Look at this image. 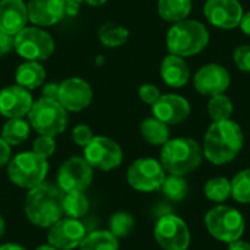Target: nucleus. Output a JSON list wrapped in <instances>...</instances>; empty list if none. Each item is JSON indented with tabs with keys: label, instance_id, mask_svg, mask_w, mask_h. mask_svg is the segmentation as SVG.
Returning a JSON list of instances; mask_svg holds the SVG:
<instances>
[{
	"label": "nucleus",
	"instance_id": "nucleus-1",
	"mask_svg": "<svg viewBox=\"0 0 250 250\" xmlns=\"http://www.w3.org/2000/svg\"><path fill=\"white\" fill-rule=\"evenodd\" d=\"M243 144V130L237 122L231 119L212 122L205 133L202 152L209 163L224 166L231 163L242 152Z\"/></svg>",
	"mask_w": 250,
	"mask_h": 250
},
{
	"label": "nucleus",
	"instance_id": "nucleus-2",
	"mask_svg": "<svg viewBox=\"0 0 250 250\" xmlns=\"http://www.w3.org/2000/svg\"><path fill=\"white\" fill-rule=\"evenodd\" d=\"M63 192L57 185L45 183L29 189L25 199V214L28 220L41 229H50L63 217Z\"/></svg>",
	"mask_w": 250,
	"mask_h": 250
},
{
	"label": "nucleus",
	"instance_id": "nucleus-3",
	"mask_svg": "<svg viewBox=\"0 0 250 250\" xmlns=\"http://www.w3.org/2000/svg\"><path fill=\"white\" fill-rule=\"evenodd\" d=\"M209 44L208 28L196 19H183L173 23L166 37V45L170 54L180 57L196 56Z\"/></svg>",
	"mask_w": 250,
	"mask_h": 250
},
{
	"label": "nucleus",
	"instance_id": "nucleus-4",
	"mask_svg": "<svg viewBox=\"0 0 250 250\" xmlns=\"http://www.w3.org/2000/svg\"><path fill=\"white\" fill-rule=\"evenodd\" d=\"M202 148L190 138L168 139L160 152V163L166 173L174 176H188L202 163Z\"/></svg>",
	"mask_w": 250,
	"mask_h": 250
},
{
	"label": "nucleus",
	"instance_id": "nucleus-5",
	"mask_svg": "<svg viewBox=\"0 0 250 250\" xmlns=\"http://www.w3.org/2000/svg\"><path fill=\"white\" fill-rule=\"evenodd\" d=\"M28 122L31 129L38 135L59 136L67 127V111L57 100L38 98L32 103L28 113Z\"/></svg>",
	"mask_w": 250,
	"mask_h": 250
},
{
	"label": "nucleus",
	"instance_id": "nucleus-6",
	"mask_svg": "<svg viewBox=\"0 0 250 250\" xmlns=\"http://www.w3.org/2000/svg\"><path fill=\"white\" fill-rule=\"evenodd\" d=\"M48 163L34 151L16 154L7 163V176L10 182L22 189H32L45 180Z\"/></svg>",
	"mask_w": 250,
	"mask_h": 250
},
{
	"label": "nucleus",
	"instance_id": "nucleus-7",
	"mask_svg": "<svg viewBox=\"0 0 250 250\" xmlns=\"http://www.w3.org/2000/svg\"><path fill=\"white\" fill-rule=\"evenodd\" d=\"M205 226L214 239L227 245L240 240L246 229L242 212L227 205H218L209 209L205 215Z\"/></svg>",
	"mask_w": 250,
	"mask_h": 250
},
{
	"label": "nucleus",
	"instance_id": "nucleus-8",
	"mask_svg": "<svg viewBox=\"0 0 250 250\" xmlns=\"http://www.w3.org/2000/svg\"><path fill=\"white\" fill-rule=\"evenodd\" d=\"M54 38L48 31L40 26H25L13 37V50L23 60L45 62L54 53Z\"/></svg>",
	"mask_w": 250,
	"mask_h": 250
},
{
	"label": "nucleus",
	"instance_id": "nucleus-9",
	"mask_svg": "<svg viewBox=\"0 0 250 250\" xmlns=\"http://www.w3.org/2000/svg\"><path fill=\"white\" fill-rule=\"evenodd\" d=\"M154 237L163 250H188L190 246V231L188 224L177 215H163L154 229Z\"/></svg>",
	"mask_w": 250,
	"mask_h": 250
},
{
	"label": "nucleus",
	"instance_id": "nucleus-10",
	"mask_svg": "<svg viewBox=\"0 0 250 250\" xmlns=\"http://www.w3.org/2000/svg\"><path fill=\"white\" fill-rule=\"evenodd\" d=\"M83 158L92 168L111 171L123 161V151L120 145L107 136H94L83 148Z\"/></svg>",
	"mask_w": 250,
	"mask_h": 250
},
{
	"label": "nucleus",
	"instance_id": "nucleus-11",
	"mask_svg": "<svg viewBox=\"0 0 250 250\" xmlns=\"http://www.w3.org/2000/svg\"><path fill=\"white\" fill-rule=\"evenodd\" d=\"M127 183L139 192H154L161 189L166 179V170L161 163L154 158H139L133 161L127 170Z\"/></svg>",
	"mask_w": 250,
	"mask_h": 250
},
{
	"label": "nucleus",
	"instance_id": "nucleus-12",
	"mask_svg": "<svg viewBox=\"0 0 250 250\" xmlns=\"http://www.w3.org/2000/svg\"><path fill=\"white\" fill-rule=\"evenodd\" d=\"M92 182V167L83 157L66 160L57 173V186L62 192H85Z\"/></svg>",
	"mask_w": 250,
	"mask_h": 250
},
{
	"label": "nucleus",
	"instance_id": "nucleus-13",
	"mask_svg": "<svg viewBox=\"0 0 250 250\" xmlns=\"http://www.w3.org/2000/svg\"><path fill=\"white\" fill-rule=\"evenodd\" d=\"M94 92L91 85L78 76L67 78L59 83L57 101L67 113H79L89 107Z\"/></svg>",
	"mask_w": 250,
	"mask_h": 250
},
{
	"label": "nucleus",
	"instance_id": "nucleus-14",
	"mask_svg": "<svg viewBox=\"0 0 250 250\" xmlns=\"http://www.w3.org/2000/svg\"><path fill=\"white\" fill-rule=\"evenodd\" d=\"M243 6L239 0H207L204 16L215 28L234 29L240 25Z\"/></svg>",
	"mask_w": 250,
	"mask_h": 250
},
{
	"label": "nucleus",
	"instance_id": "nucleus-15",
	"mask_svg": "<svg viewBox=\"0 0 250 250\" xmlns=\"http://www.w3.org/2000/svg\"><path fill=\"white\" fill-rule=\"evenodd\" d=\"M85 236V226L76 218L66 217L48 229V245L57 250H73L79 248Z\"/></svg>",
	"mask_w": 250,
	"mask_h": 250
},
{
	"label": "nucleus",
	"instance_id": "nucleus-16",
	"mask_svg": "<svg viewBox=\"0 0 250 250\" xmlns=\"http://www.w3.org/2000/svg\"><path fill=\"white\" fill-rule=\"evenodd\" d=\"M231 83L229 70L217 63H208L202 66L193 76L195 89L204 97H212L224 94Z\"/></svg>",
	"mask_w": 250,
	"mask_h": 250
},
{
	"label": "nucleus",
	"instance_id": "nucleus-17",
	"mask_svg": "<svg viewBox=\"0 0 250 250\" xmlns=\"http://www.w3.org/2000/svg\"><path fill=\"white\" fill-rule=\"evenodd\" d=\"M34 97L31 91L13 83L0 89V114L6 119L28 116Z\"/></svg>",
	"mask_w": 250,
	"mask_h": 250
},
{
	"label": "nucleus",
	"instance_id": "nucleus-18",
	"mask_svg": "<svg viewBox=\"0 0 250 250\" xmlns=\"http://www.w3.org/2000/svg\"><path fill=\"white\" fill-rule=\"evenodd\" d=\"M151 107L152 116L168 126L185 122L190 114L189 101L177 94H163L160 100Z\"/></svg>",
	"mask_w": 250,
	"mask_h": 250
},
{
	"label": "nucleus",
	"instance_id": "nucleus-19",
	"mask_svg": "<svg viewBox=\"0 0 250 250\" xmlns=\"http://www.w3.org/2000/svg\"><path fill=\"white\" fill-rule=\"evenodd\" d=\"M28 21L40 28L59 23L66 15L64 0H28Z\"/></svg>",
	"mask_w": 250,
	"mask_h": 250
},
{
	"label": "nucleus",
	"instance_id": "nucleus-20",
	"mask_svg": "<svg viewBox=\"0 0 250 250\" xmlns=\"http://www.w3.org/2000/svg\"><path fill=\"white\" fill-rule=\"evenodd\" d=\"M28 9L23 0H0V31L15 37L28 23Z\"/></svg>",
	"mask_w": 250,
	"mask_h": 250
},
{
	"label": "nucleus",
	"instance_id": "nucleus-21",
	"mask_svg": "<svg viewBox=\"0 0 250 250\" xmlns=\"http://www.w3.org/2000/svg\"><path fill=\"white\" fill-rule=\"evenodd\" d=\"M161 79L170 88H182L190 79V69L186 60L176 54H167L160 67Z\"/></svg>",
	"mask_w": 250,
	"mask_h": 250
},
{
	"label": "nucleus",
	"instance_id": "nucleus-22",
	"mask_svg": "<svg viewBox=\"0 0 250 250\" xmlns=\"http://www.w3.org/2000/svg\"><path fill=\"white\" fill-rule=\"evenodd\" d=\"M45 76L47 73L42 63L23 60L15 72V83L28 91H32L42 86V83L45 82Z\"/></svg>",
	"mask_w": 250,
	"mask_h": 250
},
{
	"label": "nucleus",
	"instance_id": "nucleus-23",
	"mask_svg": "<svg viewBox=\"0 0 250 250\" xmlns=\"http://www.w3.org/2000/svg\"><path fill=\"white\" fill-rule=\"evenodd\" d=\"M158 15L166 22H180L192 12V0H158Z\"/></svg>",
	"mask_w": 250,
	"mask_h": 250
},
{
	"label": "nucleus",
	"instance_id": "nucleus-24",
	"mask_svg": "<svg viewBox=\"0 0 250 250\" xmlns=\"http://www.w3.org/2000/svg\"><path fill=\"white\" fill-rule=\"evenodd\" d=\"M141 135L145 142L155 145V146H163L168 139H170V129L168 125L163 123L161 120L152 117L145 119L141 123Z\"/></svg>",
	"mask_w": 250,
	"mask_h": 250
},
{
	"label": "nucleus",
	"instance_id": "nucleus-25",
	"mask_svg": "<svg viewBox=\"0 0 250 250\" xmlns=\"http://www.w3.org/2000/svg\"><path fill=\"white\" fill-rule=\"evenodd\" d=\"M31 132V125L23 117H15V119H6V123L1 127V138L10 145L16 146L23 144Z\"/></svg>",
	"mask_w": 250,
	"mask_h": 250
},
{
	"label": "nucleus",
	"instance_id": "nucleus-26",
	"mask_svg": "<svg viewBox=\"0 0 250 250\" xmlns=\"http://www.w3.org/2000/svg\"><path fill=\"white\" fill-rule=\"evenodd\" d=\"M129 29L116 22H105L98 29L100 42L107 48H117L125 45L129 40Z\"/></svg>",
	"mask_w": 250,
	"mask_h": 250
},
{
	"label": "nucleus",
	"instance_id": "nucleus-27",
	"mask_svg": "<svg viewBox=\"0 0 250 250\" xmlns=\"http://www.w3.org/2000/svg\"><path fill=\"white\" fill-rule=\"evenodd\" d=\"M79 250H119V239L110 230H97L85 236Z\"/></svg>",
	"mask_w": 250,
	"mask_h": 250
},
{
	"label": "nucleus",
	"instance_id": "nucleus-28",
	"mask_svg": "<svg viewBox=\"0 0 250 250\" xmlns=\"http://www.w3.org/2000/svg\"><path fill=\"white\" fill-rule=\"evenodd\" d=\"M63 214L70 218H82L89 209V201L83 192H63Z\"/></svg>",
	"mask_w": 250,
	"mask_h": 250
},
{
	"label": "nucleus",
	"instance_id": "nucleus-29",
	"mask_svg": "<svg viewBox=\"0 0 250 250\" xmlns=\"http://www.w3.org/2000/svg\"><path fill=\"white\" fill-rule=\"evenodd\" d=\"M234 107L233 101L224 95V94H217L209 97L208 101V116L211 117L212 122H223V120H230L233 116Z\"/></svg>",
	"mask_w": 250,
	"mask_h": 250
},
{
	"label": "nucleus",
	"instance_id": "nucleus-30",
	"mask_svg": "<svg viewBox=\"0 0 250 250\" xmlns=\"http://www.w3.org/2000/svg\"><path fill=\"white\" fill-rule=\"evenodd\" d=\"M204 192L209 201L223 204L231 196V182L226 177H212L207 182Z\"/></svg>",
	"mask_w": 250,
	"mask_h": 250
},
{
	"label": "nucleus",
	"instance_id": "nucleus-31",
	"mask_svg": "<svg viewBox=\"0 0 250 250\" xmlns=\"http://www.w3.org/2000/svg\"><path fill=\"white\" fill-rule=\"evenodd\" d=\"M161 190L166 195V198H168L170 201H183L188 193H189V186L188 182L185 180L183 176H166L164 183L161 185Z\"/></svg>",
	"mask_w": 250,
	"mask_h": 250
},
{
	"label": "nucleus",
	"instance_id": "nucleus-32",
	"mask_svg": "<svg viewBox=\"0 0 250 250\" xmlns=\"http://www.w3.org/2000/svg\"><path fill=\"white\" fill-rule=\"evenodd\" d=\"M231 182V196L240 204H250V168L237 173Z\"/></svg>",
	"mask_w": 250,
	"mask_h": 250
},
{
	"label": "nucleus",
	"instance_id": "nucleus-33",
	"mask_svg": "<svg viewBox=\"0 0 250 250\" xmlns=\"http://www.w3.org/2000/svg\"><path fill=\"white\" fill-rule=\"evenodd\" d=\"M108 227H110V231L117 239L127 237L135 227V220L129 212L120 211V212H116L111 215V218L108 221Z\"/></svg>",
	"mask_w": 250,
	"mask_h": 250
},
{
	"label": "nucleus",
	"instance_id": "nucleus-34",
	"mask_svg": "<svg viewBox=\"0 0 250 250\" xmlns=\"http://www.w3.org/2000/svg\"><path fill=\"white\" fill-rule=\"evenodd\" d=\"M32 151L37 155H40V157H42L45 160L50 158L54 154V151H56V141H54V138L53 136H47V135H40L34 141V144H32Z\"/></svg>",
	"mask_w": 250,
	"mask_h": 250
},
{
	"label": "nucleus",
	"instance_id": "nucleus-35",
	"mask_svg": "<svg viewBox=\"0 0 250 250\" xmlns=\"http://www.w3.org/2000/svg\"><path fill=\"white\" fill-rule=\"evenodd\" d=\"M233 60L237 66L245 73H250V45L243 44L234 48L233 51Z\"/></svg>",
	"mask_w": 250,
	"mask_h": 250
},
{
	"label": "nucleus",
	"instance_id": "nucleus-36",
	"mask_svg": "<svg viewBox=\"0 0 250 250\" xmlns=\"http://www.w3.org/2000/svg\"><path fill=\"white\" fill-rule=\"evenodd\" d=\"M138 95H139L142 103H145L148 105H154L160 100V97L163 94H161V91H160V88L157 85H154V83H144V85H141V88L138 91Z\"/></svg>",
	"mask_w": 250,
	"mask_h": 250
},
{
	"label": "nucleus",
	"instance_id": "nucleus-37",
	"mask_svg": "<svg viewBox=\"0 0 250 250\" xmlns=\"http://www.w3.org/2000/svg\"><path fill=\"white\" fill-rule=\"evenodd\" d=\"M92 138H94V133H92V129L88 125L81 123V125H76L72 129V139H73V142L76 145L82 146V148H85L91 142Z\"/></svg>",
	"mask_w": 250,
	"mask_h": 250
},
{
	"label": "nucleus",
	"instance_id": "nucleus-38",
	"mask_svg": "<svg viewBox=\"0 0 250 250\" xmlns=\"http://www.w3.org/2000/svg\"><path fill=\"white\" fill-rule=\"evenodd\" d=\"M41 97L48 100H57L59 98V83L57 82H44L41 89Z\"/></svg>",
	"mask_w": 250,
	"mask_h": 250
},
{
	"label": "nucleus",
	"instance_id": "nucleus-39",
	"mask_svg": "<svg viewBox=\"0 0 250 250\" xmlns=\"http://www.w3.org/2000/svg\"><path fill=\"white\" fill-rule=\"evenodd\" d=\"M13 50V37L0 31V57Z\"/></svg>",
	"mask_w": 250,
	"mask_h": 250
},
{
	"label": "nucleus",
	"instance_id": "nucleus-40",
	"mask_svg": "<svg viewBox=\"0 0 250 250\" xmlns=\"http://www.w3.org/2000/svg\"><path fill=\"white\" fill-rule=\"evenodd\" d=\"M12 146L0 136V167L6 166L10 160V154H12Z\"/></svg>",
	"mask_w": 250,
	"mask_h": 250
},
{
	"label": "nucleus",
	"instance_id": "nucleus-41",
	"mask_svg": "<svg viewBox=\"0 0 250 250\" xmlns=\"http://www.w3.org/2000/svg\"><path fill=\"white\" fill-rule=\"evenodd\" d=\"M64 1H66V15H72V16H75L81 4L85 3V0H64Z\"/></svg>",
	"mask_w": 250,
	"mask_h": 250
},
{
	"label": "nucleus",
	"instance_id": "nucleus-42",
	"mask_svg": "<svg viewBox=\"0 0 250 250\" xmlns=\"http://www.w3.org/2000/svg\"><path fill=\"white\" fill-rule=\"evenodd\" d=\"M240 29L243 31V34H246L248 37H250V10L243 13L242 16V21H240Z\"/></svg>",
	"mask_w": 250,
	"mask_h": 250
},
{
	"label": "nucleus",
	"instance_id": "nucleus-43",
	"mask_svg": "<svg viewBox=\"0 0 250 250\" xmlns=\"http://www.w3.org/2000/svg\"><path fill=\"white\" fill-rule=\"evenodd\" d=\"M229 250H250V243L245 242V240H236L233 243L229 245Z\"/></svg>",
	"mask_w": 250,
	"mask_h": 250
},
{
	"label": "nucleus",
	"instance_id": "nucleus-44",
	"mask_svg": "<svg viewBox=\"0 0 250 250\" xmlns=\"http://www.w3.org/2000/svg\"><path fill=\"white\" fill-rule=\"evenodd\" d=\"M0 250H26L23 246L16 245V243H4L0 246Z\"/></svg>",
	"mask_w": 250,
	"mask_h": 250
},
{
	"label": "nucleus",
	"instance_id": "nucleus-45",
	"mask_svg": "<svg viewBox=\"0 0 250 250\" xmlns=\"http://www.w3.org/2000/svg\"><path fill=\"white\" fill-rule=\"evenodd\" d=\"M85 3H86V4H89V6L98 7V6L105 4V3H107V0H85Z\"/></svg>",
	"mask_w": 250,
	"mask_h": 250
},
{
	"label": "nucleus",
	"instance_id": "nucleus-46",
	"mask_svg": "<svg viewBox=\"0 0 250 250\" xmlns=\"http://www.w3.org/2000/svg\"><path fill=\"white\" fill-rule=\"evenodd\" d=\"M4 229H6V226H4V220H3V217L0 215V239L3 237V234H4Z\"/></svg>",
	"mask_w": 250,
	"mask_h": 250
},
{
	"label": "nucleus",
	"instance_id": "nucleus-47",
	"mask_svg": "<svg viewBox=\"0 0 250 250\" xmlns=\"http://www.w3.org/2000/svg\"><path fill=\"white\" fill-rule=\"evenodd\" d=\"M35 250H57V249H56V248H53L51 245H42V246L37 248Z\"/></svg>",
	"mask_w": 250,
	"mask_h": 250
}]
</instances>
